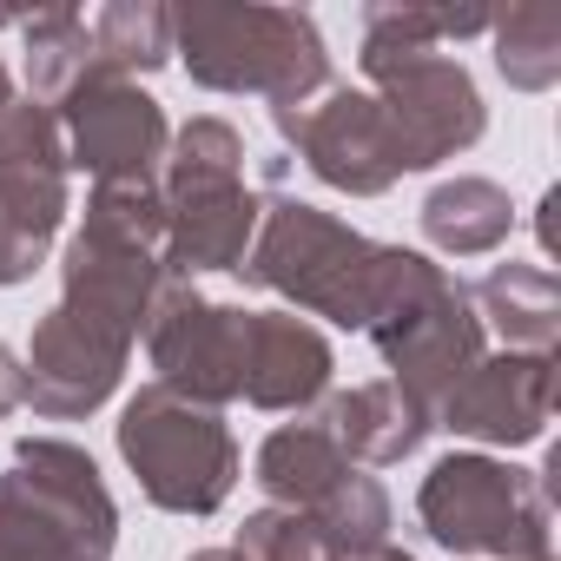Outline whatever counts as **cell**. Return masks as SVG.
<instances>
[{
  "label": "cell",
  "instance_id": "obj_27",
  "mask_svg": "<svg viewBox=\"0 0 561 561\" xmlns=\"http://www.w3.org/2000/svg\"><path fill=\"white\" fill-rule=\"evenodd\" d=\"M14 100V87H8V67H0V106H8Z\"/></svg>",
  "mask_w": 561,
  "mask_h": 561
},
{
  "label": "cell",
  "instance_id": "obj_14",
  "mask_svg": "<svg viewBox=\"0 0 561 561\" xmlns=\"http://www.w3.org/2000/svg\"><path fill=\"white\" fill-rule=\"evenodd\" d=\"M0 211L41 244H54L67 218V139L54 113L34 100L0 106Z\"/></svg>",
  "mask_w": 561,
  "mask_h": 561
},
{
  "label": "cell",
  "instance_id": "obj_18",
  "mask_svg": "<svg viewBox=\"0 0 561 561\" xmlns=\"http://www.w3.org/2000/svg\"><path fill=\"white\" fill-rule=\"evenodd\" d=\"M515 205L495 179H449L423 198V238L449 257H482L508 238Z\"/></svg>",
  "mask_w": 561,
  "mask_h": 561
},
{
  "label": "cell",
  "instance_id": "obj_20",
  "mask_svg": "<svg viewBox=\"0 0 561 561\" xmlns=\"http://www.w3.org/2000/svg\"><path fill=\"white\" fill-rule=\"evenodd\" d=\"M495 67L522 93H548L561 80V8H515L495 21Z\"/></svg>",
  "mask_w": 561,
  "mask_h": 561
},
{
  "label": "cell",
  "instance_id": "obj_4",
  "mask_svg": "<svg viewBox=\"0 0 561 561\" xmlns=\"http://www.w3.org/2000/svg\"><path fill=\"white\" fill-rule=\"evenodd\" d=\"M383 257H390V244H370L344 218L298 205V198H277L257 218V238H251L238 277L291 298L305 318H331L344 331H364L377 285H383Z\"/></svg>",
  "mask_w": 561,
  "mask_h": 561
},
{
  "label": "cell",
  "instance_id": "obj_2",
  "mask_svg": "<svg viewBox=\"0 0 561 561\" xmlns=\"http://www.w3.org/2000/svg\"><path fill=\"white\" fill-rule=\"evenodd\" d=\"M172 54L205 93H257L271 113L305 106L331 87V54L298 8H179Z\"/></svg>",
  "mask_w": 561,
  "mask_h": 561
},
{
  "label": "cell",
  "instance_id": "obj_19",
  "mask_svg": "<svg viewBox=\"0 0 561 561\" xmlns=\"http://www.w3.org/2000/svg\"><path fill=\"white\" fill-rule=\"evenodd\" d=\"M27 34V87H34V106H60L73 93V80L93 67V34L80 14L54 8V14H34L21 21Z\"/></svg>",
  "mask_w": 561,
  "mask_h": 561
},
{
  "label": "cell",
  "instance_id": "obj_24",
  "mask_svg": "<svg viewBox=\"0 0 561 561\" xmlns=\"http://www.w3.org/2000/svg\"><path fill=\"white\" fill-rule=\"evenodd\" d=\"M21 403H27V364H21L8 344H0V416L21 410Z\"/></svg>",
  "mask_w": 561,
  "mask_h": 561
},
{
  "label": "cell",
  "instance_id": "obj_16",
  "mask_svg": "<svg viewBox=\"0 0 561 561\" xmlns=\"http://www.w3.org/2000/svg\"><path fill=\"white\" fill-rule=\"evenodd\" d=\"M357 469H383V462H403L430 430V403H416L403 383L390 377H370V383H351V390H324V410L311 416Z\"/></svg>",
  "mask_w": 561,
  "mask_h": 561
},
{
  "label": "cell",
  "instance_id": "obj_9",
  "mask_svg": "<svg viewBox=\"0 0 561 561\" xmlns=\"http://www.w3.org/2000/svg\"><path fill=\"white\" fill-rule=\"evenodd\" d=\"M60 126H67V165L93 172V185H159L172 126L159 100L139 93L126 73L93 60L60 100Z\"/></svg>",
  "mask_w": 561,
  "mask_h": 561
},
{
  "label": "cell",
  "instance_id": "obj_11",
  "mask_svg": "<svg viewBox=\"0 0 561 561\" xmlns=\"http://www.w3.org/2000/svg\"><path fill=\"white\" fill-rule=\"evenodd\" d=\"M244 337H251V311L205 305L185 277H165V291L146 318V357L159 370L152 383L218 410L244 383Z\"/></svg>",
  "mask_w": 561,
  "mask_h": 561
},
{
  "label": "cell",
  "instance_id": "obj_13",
  "mask_svg": "<svg viewBox=\"0 0 561 561\" xmlns=\"http://www.w3.org/2000/svg\"><path fill=\"white\" fill-rule=\"evenodd\" d=\"M554 416V351H502L482 357L443 403L436 423L469 436V443H495V449H522L548 430Z\"/></svg>",
  "mask_w": 561,
  "mask_h": 561
},
{
  "label": "cell",
  "instance_id": "obj_15",
  "mask_svg": "<svg viewBox=\"0 0 561 561\" xmlns=\"http://www.w3.org/2000/svg\"><path fill=\"white\" fill-rule=\"evenodd\" d=\"M331 344L298 318V311H251L244 337V383L238 397L257 410H311L331 390Z\"/></svg>",
  "mask_w": 561,
  "mask_h": 561
},
{
  "label": "cell",
  "instance_id": "obj_22",
  "mask_svg": "<svg viewBox=\"0 0 561 561\" xmlns=\"http://www.w3.org/2000/svg\"><path fill=\"white\" fill-rule=\"evenodd\" d=\"M231 561H337V541H331L311 515L271 502V508H257V515L238 528Z\"/></svg>",
  "mask_w": 561,
  "mask_h": 561
},
{
  "label": "cell",
  "instance_id": "obj_5",
  "mask_svg": "<svg viewBox=\"0 0 561 561\" xmlns=\"http://www.w3.org/2000/svg\"><path fill=\"white\" fill-rule=\"evenodd\" d=\"M165 244L159 264L165 277H198V271H238L251 238H257V198L244 192V139L231 119H192L172 152H165Z\"/></svg>",
  "mask_w": 561,
  "mask_h": 561
},
{
  "label": "cell",
  "instance_id": "obj_6",
  "mask_svg": "<svg viewBox=\"0 0 561 561\" xmlns=\"http://www.w3.org/2000/svg\"><path fill=\"white\" fill-rule=\"evenodd\" d=\"M423 528L469 561H548V482L535 469L456 449L416 489Z\"/></svg>",
  "mask_w": 561,
  "mask_h": 561
},
{
  "label": "cell",
  "instance_id": "obj_12",
  "mask_svg": "<svg viewBox=\"0 0 561 561\" xmlns=\"http://www.w3.org/2000/svg\"><path fill=\"white\" fill-rule=\"evenodd\" d=\"M277 133L298 146V159L337 185V192H357V198H377L403 179V152H397V133L383 119V106L370 93H351V87H324V100H305V106H285L271 113Z\"/></svg>",
  "mask_w": 561,
  "mask_h": 561
},
{
  "label": "cell",
  "instance_id": "obj_8",
  "mask_svg": "<svg viewBox=\"0 0 561 561\" xmlns=\"http://www.w3.org/2000/svg\"><path fill=\"white\" fill-rule=\"evenodd\" d=\"M257 489L277 502V508H298L311 515L337 554L351 548H377L383 528H390V495L377 476H364L318 423H285L271 430L264 449H257Z\"/></svg>",
  "mask_w": 561,
  "mask_h": 561
},
{
  "label": "cell",
  "instance_id": "obj_21",
  "mask_svg": "<svg viewBox=\"0 0 561 561\" xmlns=\"http://www.w3.org/2000/svg\"><path fill=\"white\" fill-rule=\"evenodd\" d=\"M87 34H93V60L126 73V80L172 60V14L165 8H133V0H119V8H106Z\"/></svg>",
  "mask_w": 561,
  "mask_h": 561
},
{
  "label": "cell",
  "instance_id": "obj_7",
  "mask_svg": "<svg viewBox=\"0 0 561 561\" xmlns=\"http://www.w3.org/2000/svg\"><path fill=\"white\" fill-rule=\"evenodd\" d=\"M119 456L165 515H211L238 482V443L211 403H192L165 383H146L119 410Z\"/></svg>",
  "mask_w": 561,
  "mask_h": 561
},
{
  "label": "cell",
  "instance_id": "obj_26",
  "mask_svg": "<svg viewBox=\"0 0 561 561\" xmlns=\"http://www.w3.org/2000/svg\"><path fill=\"white\" fill-rule=\"evenodd\" d=\"M192 561H231V548H205V554H192Z\"/></svg>",
  "mask_w": 561,
  "mask_h": 561
},
{
  "label": "cell",
  "instance_id": "obj_23",
  "mask_svg": "<svg viewBox=\"0 0 561 561\" xmlns=\"http://www.w3.org/2000/svg\"><path fill=\"white\" fill-rule=\"evenodd\" d=\"M41 257H47V244L0 211V285H27V277L41 271Z\"/></svg>",
  "mask_w": 561,
  "mask_h": 561
},
{
  "label": "cell",
  "instance_id": "obj_3",
  "mask_svg": "<svg viewBox=\"0 0 561 561\" xmlns=\"http://www.w3.org/2000/svg\"><path fill=\"white\" fill-rule=\"evenodd\" d=\"M364 337L390 364V383H403L416 403H430V416L482 364V324H476L469 285L403 244H390V257H383V285H377Z\"/></svg>",
  "mask_w": 561,
  "mask_h": 561
},
{
  "label": "cell",
  "instance_id": "obj_17",
  "mask_svg": "<svg viewBox=\"0 0 561 561\" xmlns=\"http://www.w3.org/2000/svg\"><path fill=\"white\" fill-rule=\"evenodd\" d=\"M469 305H476V324L482 331H502L508 351H548L554 344V324H561V285L548 264H495L489 277L469 285Z\"/></svg>",
  "mask_w": 561,
  "mask_h": 561
},
{
  "label": "cell",
  "instance_id": "obj_10",
  "mask_svg": "<svg viewBox=\"0 0 561 561\" xmlns=\"http://www.w3.org/2000/svg\"><path fill=\"white\" fill-rule=\"evenodd\" d=\"M364 80L377 87L370 100L383 106L390 133H397V152H403V172H430L456 152H469L489 126L482 113V93L469 80L462 60L449 54H403V60H370Z\"/></svg>",
  "mask_w": 561,
  "mask_h": 561
},
{
  "label": "cell",
  "instance_id": "obj_25",
  "mask_svg": "<svg viewBox=\"0 0 561 561\" xmlns=\"http://www.w3.org/2000/svg\"><path fill=\"white\" fill-rule=\"evenodd\" d=\"M337 561H416L410 548H390V541H377V548H351V554H337Z\"/></svg>",
  "mask_w": 561,
  "mask_h": 561
},
{
  "label": "cell",
  "instance_id": "obj_1",
  "mask_svg": "<svg viewBox=\"0 0 561 561\" xmlns=\"http://www.w3.org/2000/svg\"><path fill=\"white\" fill-rule=\"evenodd\" d=\"M159 244V185H93L87 225L67 244L60 305L41 318L27 344V403L47 423H73L119 390L126 357L146 337V318L165 291Z\"/></svg>",
  "mask_w": 561,
  "mask_h": 561
}]
</instances>
